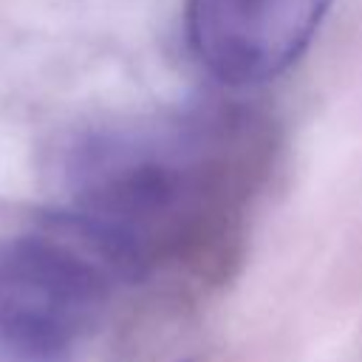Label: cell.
Returning <instances> with one entry per match:
<instances>
[{
	"label": "cell",
	"mask_w": 362,
	"mask_h": 362,
	"mask_svg": "<svg viewBox=\"0 0 362 362\" xmlns=\"http://www.w3.org/2000/svg\"><path fill=\"white\" fill-rule=\"evenodd\" d=\"M221 122L127 124L82 136L65 164V206L54 223L116 277L156 269L215 206Z\"/></svg>",
	"instance_id": "1"
},
{
	"label": "cell",
	"mask_w": 362,
	"mask_h": 362,
	"mask_svg": "<svg viewBox=\"0 0 362 362\" xmlns=\"http://www.w3.org/2000/svg\"><path fill=\"white\" fill-rule=\"evenodd\" d=\"M113 272L74 235L0 240V354L65 362L99 325Z\"/></svg>",
	"instance_id": "2"
},
{
	"label": "cell",
	"mask_w": 362,
	"mask_h": 362,
	"mask_svg": "<svg viewBox=\"0 0 362 362\" xmlns=\"http://www.w3.org/2000/svg\"><path fill=\"white\" fill-rule=\"evenodd\" d=\"M334 0H187V42L229 88L269 82L311 45Z\"/></svg>",
	"instance_id": "3"
}]
</instances>
